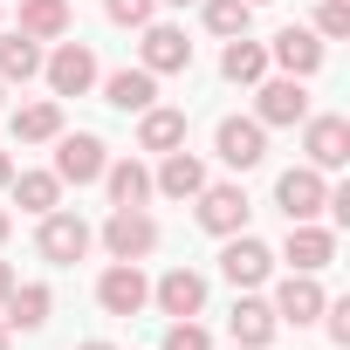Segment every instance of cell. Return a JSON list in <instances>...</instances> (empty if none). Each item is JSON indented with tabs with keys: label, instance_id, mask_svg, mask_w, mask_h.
Listing matches in <instances>:
<instances>
[{
	"label": "cell",
	"instance_id": "obj_1",
	"mask_svg": "<svg viewBox=\"0 0 350 350\" xmlns=\"http://www.w3.org/2000/svg\"><path fill=\"white\" fill-rule=\"evenodd\" d=\"M90 220L83 213H42V234H35V247H42V261H55V268H76L83 254H90Z\"/></svg>",
	"mask_w": 350,
	"mask_h": 350
},
{
	"label": "cell",
	"instance_id": "obj_2",
	"mask_svg": "<svg viewBox=\"0 0 350 350\" xmlns=\"http://www.w3.org/2000/svg\"><path fill=\"white\" fill-rule=\"evenodd\" d=\"M103 247H110L117 261H144V254L158 247V220H151L144 206H117V213L103 220Z\"/></svg>",
	"mask_w": 350,
	"mask_h": 350
},
{
	"label": "cell",
	"instance_id": "obj_3",
	"mask_svg": "<svg viewBox=\"0 0 350 350\" xmlns=\"http://www.w3.org/2000/svg\"><path fill=\"white\" fill-rule=\"evenodd\" d=\"M103 137L96 131H76V137H62V151H55V179L62 186H96L103 179Z\"/></svg>",
	"mask_w": 350,
	"mask_h": 350
},
{
	"label": "cell",
	"instance_id": "obj_4",
	"mask_svg": "<svg viewBox=\"0 0 350 350\" xmlns=\"http://www.w3.org/2000/svg\"><path fill=\"white\" fill-rule=\"evenodd\" d=\"M323 200H329V186H323L316 165H295V172H282V179H275V206H282L288 220H316Z\"/></svg>",
	"mask_w": 350,
	"mask_h": 350
},
{
	"label": "cell",
	"instance_id": "obj_5",
	"mask_svg": "<svg viewBox=\"0 0 350 350\" xmlns=\"http://www.w3.org/2000/svg\"><path fill=\"white\" fill-rule=\"evenodd\" d=\"M302 117H309L302 76H275V83L254 90V124H302Z\"/></svg>",
	"mask_w": 350,
	"mask_h": 350
},
{
	"label": "cell",
	"instance_id": "obj_6",
	"mask_svg": "<svg viewBox=\"0 0 350 350\" xmlns=\"http://www.w3.org/2000/svg\"><path fill=\"white\" fill-rule=\"evenodd\" d=\"M247 213H254V206H247V193H241V186H200V227H206V234H220V241H227V234H241V227H247Z\"/></svg>",
	"mask_w": 350,
	"mask_h": 350
},
{
	"label": "cell",
	"instance_id": "obj_7",
	"mask_svg": "<svg viewBox=\"0 0 350 350\" xmlns=\"http://www.w3.org/2000/svg\"><path fill=\"white\" fill-rule=\"evenodd\" d=\"M268 268H275V254L254 241V234H227V254H220V275L234 282V288H261L268 282Z\"/></svg>",
	"mask_w": 350,
	"mask_h": 350
},
{
	"label": "cell",
	"instance_id": "obj_8",
	"mask_svg": "<svg viewBox=\"0 0 350 350\" xmlns=\"http://www.w3.org/2000/svg\"><path fill=\"white\" fill-rule=\"evenodd\" d=\"M96 302H103L110 316H137V309L151 302V282L137 275V261H117V268H103V282H96Z\"/></svg>",
	"mask_w": 350,
	"mask_h": 350
},
{
	"label": "cell",
	"instance_id": "obj_9",
	"mask_svg": "<svg viewBox=\"0 0 350 350\" xmlns=\"http://www.w3.org/2000/svg\"><path fill=\"white\" fill-rule=\"evenodd\" d=\"M144 69H151V76H179V69H193V42H186V28L144 21Z\"/></svg>",
	"mask_w": 350,
	"mask_h": 350
},
{
	"label": "cell",
	"instance_id": "obj_10",
	"mask_svg": "<svg viewBox=\"0 0 350 350\" xmlns=\"http://www.w3.org/2000/svg\"><path fill=\"white\" fill-rule=\"evenodd\" d=\"M42 69H49V90H55V96H83V90L96 83V55H90L83 42H62Z\"/></svg>",
	"mask_w": 350,
	"mask_h": 350
},
{
	"label": "cell",
	"instance_id": "obj_11",
	"mask_svg": "<svg viewBox=\"0 0 350 350\" xmlns=\"http://www.w3.org/2000/svg\"><path fill=\"white\" fill-rule=\"evenodd\" d=\"M213 144H220V158H227L234 172H247V165L268 158V124H254V117H227Z\"/></svg>",
	"mask_w": 350,
	"mask_h": 350
},
{
	"label": "cell",
	"instance_id": "obj_12",
	"mask_svg": "<svg viewBox=\"0 0 350 350\" xmlns=\"http://www.w3.org/2000/svg\"><path fill=\"white\" fill-rule=\"evenodd\" d=\"M323 302H329V295L316 288V275H288V282L275 288V302H268V309H275V323H295V329H302V323H316V316H323Z\"/></svg>",
	"mask_w": 350,
	"mask_h": 350
},
{
	"label": "cell",
	"instance_id": "obj_13",
	"mask_svg": "<svg viewBox=\"0 0 350 350\" xmlns=\"http://www.w3.org/2000/svg\"><path fill=\"white\" fill-rule=\"evenodd\" d=\"M302 144H309V165H316V172H336V165L350 158V124H343V117H309Z\"/></svg>",
	"mask_w": 350,
	"mask_h": 350
},
{
	"label": "cell",
	"instance_id": "obj_14",
	"mask_svg": "<svg viewBox=\"0 0 350 350\" xmlns=\"http://www.w3.org/2000/svg\"><path fill=\"white\" fill-rule=\"evenodd\" d=\"M282 254L295 261V275H316V268L336 261V241H329L316 220H288V247H282Z\"/></svg>",
	"mask_w": 350,
	"mask_h": 350
},
{
	"label": "cell",
	"instance_id": "obj_15",
	"mask_svg": "<svg viewBox=\"0 0 350 350\" xmlns=\"http://www.w3.org/2000/svg\"><path fill=\"white\" fill-rule=\"evenodd\" d=\"M151 302H158L165 316H200V309H206V275H193V268H172V275L151 288Z\"/></svg>",
	"mask_w": 350,
	"mask_h": 350
},
{
	"label": "cell",
	"instance_id": "obj_16",
	"mask_svg": "<svg viewBox=\"0 0 350 350\" xmlns=\"http://www.w3.org/2000/svg\"><path fill=\"white\" fill-rule=\"evenodd\" d=\"M200 186H206V165H200V158H186V151H165L151 193H165V200H200Z\"/></svg>",
	"mask_w": 350,
	"mask_h": 350
},
{
	"label": "cell",
	"instance_id": "obj_17",
	"mask_svg": "<svg viewBox=\"0 0 350 350\" xmlns=\"http://www.w3.org/2000/svg\"><path fill=\"white\" fill-rule=\"evenodd\" d=\"M227 329H234V350H261V343L275 336V309H268L261 295H241L234 316H227Z\"/></svg>",
	"mask_w": 350,
	"mask_h": 350
},
{
	"label": "cell",
	"instance_id": "obj_18",
	"mask_svg": "<svg viewBox=\"0 0 350 350\" xmlns=\"http://www.w3.org/2000/svg\"><path fill=\"white\" fill-rule=\"evenodd\" d=\"M268 55H275V62H282L288 76H316V69H323V42H316L309 28H282Z\"/></svg>",
	"mask_w": 350,
	"mask_h": 350
},
{
	"label": "cell",
	"instance_id": "obj_19",
	"mask_svg": "<svg viewBox=\"0 0 350 350\" xmlns=\"http://www.w3.org/2000/svg\"><path fill=\"white\" fill-rule=\"evenodd\" d=\"M69 28H76L69 0H21V35H28V42H55V35H69Z\"/></svg>",
	"mask_w": 350,
	"mask_h": 350
},
{
	"label": "cell",
	"instance_id": "obj_20",
	"mask_svg": "<svg viewBox=\"0 0 350 350\" xmlns=\"http://www.w3.org/2000/svg\"><path fill=\"white\" fill-rule=\"evenodd\" d=\"M103 96H110L117 110H151V103H158V76H151V69H117V76L103 83Z\"/></svg>",
	"mask_w": 350,
	"mask_h": 350
},
{
	"label": "cell",
	"instance_id": "obj_21",
	"mask_svg": "<svg viewBox=\"0 0 350 350\" xmlns=\"http://www.w3.org/2000/svg\"><path fill=\"white\" fill-rule=\"evenodd\" d=\"M103 186H110L117 206H144V200H151V172H144L137 158H117V165H103Z\"/></svg>",
	"mask_w": 350,
	"mask_h": 350
},
{
	"label": "cell",
	"instance_id": "obj_22",
	"mask_svg": "<svg viewBox=\"0 0 350 350\" xmlns=\"http://www.w3.org/2000/svg\"><path fill=\"white\" fill-rule=\"evenodd\" d=\"M14 206L21 213H55V200H62V179H55V172H14Z\"/></svg>",
	"mask_w": 350,
	"mask_h": 350
},
{
	"label": "cell",
	"instance_id": "obj_23",
	"mask_svg": "<svg viewBox=\"0 0 350 350\" xmlns=\"http://www.w3.org/2000/svg\"><path fill=\"white\" fill-rule=\"evenodd\" d=\"M220 76H227V83H261V76H268V49L247 42V35H234L227 55H220Z\"/></svg>",
	"mask_w": 350,
	"mask_h": 350
},
{
	"label": "cell",
	"instance_id": "obj_24",
	"mask_svg": "<svg viewBox=\"0 0 350 350\" xmlns=\"http://www.w3.org/2000/svg\"><path fill=\"white\" fill-rule=\"evenodd\" d=\"M49 309H55V295H49L42 282L8 288V329H42V323H49Z\"/></svg>",
	"mask_w": 350,
	"mask_h": 350
},
{
	"label": "cell",
	"instance_id": "obj_25",
	"mask_svg": "<svg viewBox=\"0 0 350 350\" xmlns=\"http://www.w3.org/2000/svg\"><path fill=\"white\" fill-rule=\"evenodd\" d=\"M28 76H42V49L14 28V35H0V83H28Z\"/></svg>",
	"mask_w": 350,
	"mask_h": 350
},
{
	"label": "cell",
	"instance_id": "obj_26",
	"mask_svg": "<svg viewBox=\"0 0 350 350\" xmlns=\"http://www.w3.org/2000/svg\"><path fill=\"white\" fill-rule=\"evenodd\" d=\"M137 144H144V151H179V144H186V117L151 103V110H144V124H137Z\"/></svg>",
	"mask_w": 350,
	"mask_h": 350
},
{
	"label": "cell",
	"instance_id": "obj_27",
	"mask_svg": "<svg viewBox=\"0 0 350 350\" xmlns=\"http://www.w3.org/2000/svg\"><path fill=\"white\" fill-rule=\"evenodd\" d=\"M14 137H21V144H49V137H62V103H28V110L14 117Z\"/></svg>",
	"mask_w": 350,
	"mask_h": 350
},
{
	"label": "cell",
	"instance_id": "obj_28",
	"mask_svg": "<svg viewBox=\"0 0 350 350\" xmlns=\"http://www.w3.org/2000/svg\"><path fill=\"white\" fill-rule=\"evenodd\" d=\"M200 8H206V28L213 35H247V21H254V8H247V0H200Z\"/></svg>",
	"mask_w": 350,
	"mask_h": 350
},
{
	"label": "cell",
	"instance_id": "obj_29",
	"mask_svg": "<svg viewBox=\"0 0 350 350\" xmlns=\"http://www.w3.org/2000/svg\"><path fill=\"white\" fill-rule=\"evenodd\" d=\"M165 350H213V336H206V329H200L193 316H179V323L165 329Z\"/></svg>",
	"mask_w": 350,
	"mask_h": 350
},
{
	"label": "cell",
	"instance_id": "obj_30",
	"mask_svg": "<svg viewBox=\"0 0 350 350\" xmlns=\"http://www.w3.org/2000/svg\"><path fill=\"white\" fill-rule=\"evenodd\" d=\"M103 8H110V21H117V28H144L158 0H103Z\"/></svg>",
	"mask_w": 350,
	"mask_h": 350
},
{
	"label": "cell",
	"instance_id": "obj_31",
	"mask_svg": "<svg viewBox=\"0 0 350 350\" xmlns=\"http://www.w3.org/2000/svg\"><path fill=\"white\" fill-rule=\"evenodd\" d=\"M316 35H350V0H323L316 8Z\"/></svg>",
	"mask_w": 350,
	"mask_h": 350
},
{
	"label": "cell",
	"instance_id": "obj_32",
	"mask_svg": "<svg viewBox=\"0 0 350 350\" xmlns=\"http://www.w3.org/2000/svg\"><path fill=\"white\" fill-rule=\"evenodd\" d=\"M329 316V343H350V302H323Z\"/></svg>",
	"mask_w": 350,
	"mask_h": 350
},
{
	"label": "cell",
	"instance_id": "obj_33",
	"mask_svg": "<svg viewBox=\"0 0 350 350\" xmlns=\"http://www.w3.org/2000/svg\"><path fill=\"white\" fill-rule=\"evenodd\" d=\"M8 179H14V158H8V151H0V193H8Z\"/></svg>",
	"mask_w": 350,
	"mask_h": 350
},
{
	"label": "cell",
	"instance_id": "obj_34",
	"mask_svg": "<svg viewBox=\"0 0 350 350\" xmlns=\"http://www.w3.org/2000/svg\"><path fill=\"white\" fill-rule=\"evenodd\" d=\"M8 288H14V268H8V261H0V302H8Z\"/></svg>",
	"mask_w": 350,
	"mask_h": 350
},
{
	"label": "cell",
	"instance_id": "obj_35",
	"mask_svg": "<svg viewBox=\"0 0 350 350\" xmlns=\"http://www.w3.org/2000/svg\"><path fill=\"white\" fill-rule=\"evenodd\" d=\"M0 241H8V213H0Z\"/></svg>",
	"mask_w": 350,
	"mask_h": 350
},
{
	"label": "cell",
	"instance_id": "obj_36",
	"mask_svg": "<svg viewBox=\"0 0 350 350\" xmlns=\"http://www.w3.org/2000/svg\"><path fill=\"white\" fill-rule=\"evenodd\" d=\"M0 350H8V323H0Z\"/></svg>",
	"mask_w": 350,
	"mask_h": 350
},
{
	"label": "cell",
	"instance_id": "obj_37",
	"mask_svg": "<svg viewBox=\"0 0 350 350\" xmlns=\"http://www.w3.org/2000/svg\"><path fill=\"white\" fill-rule=\"evenodd\" d=\"M83 350H110V343H83Z\"/></svg>",
	"mask_w": 350,
	"mask_h": 350
},
{
	"label": "cell",
	"instance_id": "obj_38",
	"mask_svg": "<svg viewBox=\"0 0 350 350\" xmlns=\"http://www.w3.org/2000/svg\"><path fill=\"white\" fill-rule=\"evenodd\" d=\"M247 8H261V0H247Z\"/></svg>",
	"mask_w": 350,
	"mask_h": 350
},
{
	"label": "cell",
	"instance_id": "obj_39",
	"mask_svg": "<svg viewBox=\"0 0 350 350\" xmlns=\"http://www.w3.org/2000/svg\"><path fill=\"white\" fill-rule=\"evenodd\" d=\"M179 8H186V0H179Z\"/></svg>",
	"mask_w": 350,
	"mask_h": 350
}]
</instances>
